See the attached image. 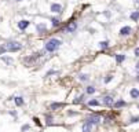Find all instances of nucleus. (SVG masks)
Returning <instances> with one entry per match:
<instances>
[{
  "label": "nucleus",
  "mask_w": 139,
  "mask_h": 132,
  "mask_svg": "<svg viewBox=\"0 0 139 132\" xmlns=\"http://www.w3.org/2000/svg\"><path fill=\"white\" fill-rule=\"evenodd\" d=\"M131 32H132V29L129 28V26H124V28L120 29V35L121 36H128Z\"/></svg>",
  "instance_id": "obj_8"
},
{
  "label": "nucleus",
  "mask_w": 139,
  "mask_h": 132,
  "mask_svg": "<svg viewBox=\"0 0 139 132\" xmlns=\"http://www.w3.org/2000/svg\"><path fill=\"white\" fill-rule=\"evenodd\" d=\"M129 94H131V96L134 98V99H138V98H139V90H136V88H132Z\"/></svg>",
  "instance_id": "obj_10"
},
{
  "label": "nucleus",
  "mask_w": 139,
  "mask_h": 132,
  "mask_svg": "<svg viewBox=\"0 0 139 132\" xmlns=\"http://www.w3.org/2000/svg\"><path fill=\"white\" fill-rule=\"evenodd\" d=\"M123 106H125V102L124 101H117L114 103V107L116 109H120V107H123Z\"/></svg>",
  "instance_id": "obj_14"
},
{
  "label": "nucleus",
  "mask_w": 139,
  "mask_h": 132,
  "mask_svg": "<svg viewBox=\"0 0 139 132\" xmlns=\"http://www.w3.org/2000/svg\"><path fill=\"white\" fill-rule=\"evenodd\" d=\"M22 48V44L19 41H8L0 47V52H17Z\"/></svg>",
  "instance_id": "obj_1"
},
{
  "label": "nucleus",
  "mask_w": 139,
  "mask_h": 132,
  "mask_svg": "<svg viewBox=\"0 0 139 132\" xmlns=\"http://www.w3.org/2000/svg\"><path fill=\"white\" fill-rule=\"evenodd\" d=\"M114 103H116L114 99H113L111 96H109V95L103 98V105H105V106H108V107H113V106H114Z\"/></svg>",
  "instance_id": "obj_4"
},
{
  "label": "nucleus",
  "mask_w": 139,
  "mask_h": 132,
  "mask_svg": "<svg viewBox=\"0 0 139 132\" xmlns=\"http://www.w3.org/2000/svg\"><path fill=\"white\" fill-rule=\"evenodd\" d=\"M26 129H29V125H24L22 127V131H26Z\"/></svg>",
  "instance_id": "obj_28"
},
{
  "label": "nucleus",
  "mask_w": 139,
  "mask_h": 132,
  "mask_svg": "<svg viewBox=\"0 0 139 132\" xmlns=\"http://www.w3.org/2000/svg\"><path fill=\"white\" fill-rule=\"evenodd\" d=\"M124 59H125V55H123V54H117V55H116V61H117V63H121Z\"/></svg>",
  "instance_id": "obj_13"
},
{
  "label": "nucleus",
  "mask_w": 139,
  "mask_h": 132,
  "mask_svg": "<svg viewBox=\"0 0 139 132\" xmlns=\"http://www.w3.org/2000/svg\"><path fill=\"white\" fill-rule=\"evenodd\" d=\"M131 19H132V21H138V19H139V11L132 13V14H131Z\"/></svg>",
  "instance_id": "obj_15"
},
{
  "label": "nucleus",
  "mask_w": 139,
  "mask_h": 132,
  "mask_svg": "<svg viewBox=\"0 0 139 132\" xmlns=\"http://www.w3.org/2000/svg\"><path fill=\"white\" fill-rule=\"evenodd\" d=\"M136 80H138V81H139V74H138V76H136Z\"/></svg>",
  "instance_id": "obj_30"
},
{
  "label": "nucleus",
  "mask_w": 139,
  "mask_h": 132,
  "mask_svg": "<svg viewBox=\"0 0 139 132\" xmlns=\"http://www.w3.org/2000/svg\"><path fill=\"white\" fill-rule=\"evenodd\" d=\"M99 44H101V48H102V50H106V48L109 47V43H108V41H101Z\"/></svg>",
  "instance_id": "obj_18"
},
{
  "label": "nucleus",
  "mask_w": 139,
  "mask_h": 132,
  "mask_svg": "<svg viewBox=\"0 0 139 132\" xmlns=\"http://www.w3.org/2000/svg\"><path fill=\"white\" fill-rule=\"evenodd\" d=\"M29 24H30L29 21H26V19H22V21L18 22V28L21 29V30H25V29L29 26Z\"/></svg>",
  "instance_id": "obj_6"
},
{
  "label": "nucleus",
  "mask_w": 139,
  "mask_h": 132,
  "mask_svg": "<svg viewBox=\"0 0 139 132\" xmlns=\"http://www.w3.org/2000/svg\"><path fill=\"white\" fill-rule=\"evenodd\" d=\"M138 3H139V0H138Z\"/></svg>",
  "instance_id": "obj_32"
},
{
  "label": "nucleus",
  "mask_w": 139,
  "mask_h": 132,
  "mask_svg": "<svg viewBox=\"0 0 139 132\" xmlns=\"http://www.w3.org/2000/svg\"><path fill=\"white\" fill-rule=\"evenodd\" d=\"M80 80L81 81H88V74H80Z\"/></svg>",
  "instance_id": "obj_21"
},
{
  "label": "nucleus",
  "mask_w": 139,
  "mask_h": 132,
  "mask_svg": "<svg viewBox=\"0 0 139 132\" xmlns=\"http://www.w3.org/2000/svg\"><path fill=\"white\" fill-rule=\"evenodd\" d=\"M88 106H99V102L95 101V99H92V101L88 102Z\"/></svg>",
  "instance_id": "obj_17"
},
{
  "label": "nucleus",
  "mask_w": 139,
  "mask_h": 132,
  "mask_svg": "<svg viewBox=\"0 0 139 132\" xmlns=\"http://www.w3.org/2000/svg\"><path fill=\"white\" fill-rule=\"evenodd\" d=\"M17 1H21V0H17Z\"/></svg>",
  "instance_id": "obj_31"
},
{
  "label": "nucleus",
  "mask_w": 139,
  "mask_h": 132,
  "mask_svg": "<svg viewBox=\"0 0 139 132\" xmlns=\"http://www.w3.org/2000/svg\"><path fill=\"white\" fill-rule=\"evenodd\" d=\"M59 107H62V103H52V105H51V109H52V110L59 109Z\"/></svg>",
  "instance_id": "obj_19"
},
{
  "label": "nucleus",
  "mask_w": 139,
  "mask_h": 132,
  "mask_svg": "<svg viewBox=\"0 0 139 132\" xmlns=\"http://www.w3.org/2000/svg\"><path fill=\"white\" fill-rule=\"evenodd\" d=\"M135 56H139V47L135 50Z\"/></svg>",
  "instance_id": "obj_29"
},
{
  "label": "nucleus",
  "mask_w": 139,
  "mask_h": 132,
  "mask_svg": "<svg viewBox=\"0 0 139 132\" xmlns=\"http://www.w3.org/2000/svg\"><path fill=\"white\" fill-rule=\"evenodd\" d=\"M110 80H111V76H108L106 79H105V83H109Z\"/></svg>",
  "instance_id": "obj_25"
},
{
  "label": "nucleus",
  "mask_w": 139,
  "mask_h": 132,
  "mask_svg": "<svg viewBox=\"0 0 139 132\" xmlns=\"http://www.w3.org/2000/svg\"><path fill=\"white\" fill-rule=\"evenodd\" d=\"M45 120H47V124H51V116H45Z\"/></svg>",
  "instance_id": "obj_24"
},
{
  "label": "nucleus",
  "mask_w": 139,
  "mask_h": 132,
  "mask_svg": "<svg viewBox=\"0 0 139 132\" xmlns=\"http://www.w3.org/2000/svg\"><path fill=\"white\" fill-rule=\"evenodd\" d=\"M52 26H59V19H56V18H52Z\"/></svg>",
  "instance_id": "obj_20"
},
{
  "label": "nucleus",
  "mask_w": 139,
  "mask_h": 132,
  "mask_svg": "<svg viewBox=\"0 0 139 132\" xmlns=\"http://www.w3.org/2000/svg\"><path fill=\"white\" fill-rule=\"evenodd\" d=\"M1 61H4V62L7 63V65H11V63H13V59H11V58H7V56H1Z\"/></svg>",
  "instance_id": "obj_16"
},
{
  "label": "nucleus",
  "mask_w": 139,
  "mask_h": 132,
  "mask_svg": "<svg viewBox=\"0 0 139 132\" xmlns=\"http://www.w3.org/2000/svg\"><path fill=\"white\" fill-rule=\"evenodd\" d=\"M135 69H136V73H138V74H139V62H138V63H136V66H135Z\"/></svg>",
  "instance_id": "obj_27"
},
{
  "label": "nucleus",
  "mask_w": 139,
  "mask_h": 132,
  "mask_svg": "<svg viewBox=\"0 0 139 132\" xmlns=\"http://www.w3.org/2000/svg\"><path fill=\"white\" fill-rule=\"evenodd\" d=\"M14 101H15V105H17V106H22V105H24V99H22L21 96L14 98Z\"/></svg>",
  "instance_id": "obj_12"
},
{
  "label": "nucleus",
  "mask_w": 139,
  "mask_h": 132,
  "mask_svg": "<svg viewBox=\"0 0 139 132\" xmlns=\"http://www.w3.org/2000/svg\"><path fill=\"white\" fill-rule=\"evenodd\" d=\"M87 122H90V124L92 125H98L99 122H101V116L98 114H91L87 117Z\"/></svg>",
  "instance_id": "obj_3"
},
{
  "label": "nucleus",
  "mask_w": 139,
  "mask_h": 132,
  "mask_svg": "<svg viewBox=\"0 0 139 132\" xmlns=\"http://www.w3.org/2000/svg\"><path fill=\"white\" fill-rule=\"evenodd\" d=\"M36 29H37L39 32H40V33H42V32H44V30H47V26H45L44 24H39L37 26H36Z\"/></svg>",
  "instance_id": "obj_11"
},
{
  "label": "nucleus",
  "mask_w": 139,
  "mask_h": 132,
  "mask_svg": "<svg viewBox=\"0 0 139 132\" xmlns=\"http://www.w3.org/2000/svg\"><path fill=\"white\" fill-rule=\"evenodd\" d=\"M51 11L52 13H61L62 11V6L61 4H58V3H54V4H51Z\"/></svg>",
  "instance_id": "obj_7"
},
{
  "label": "nucleus",
  "mask_w": 139,
  "mask_h": 132,
  "mask_svg": "<svg viewBox=\"0 0 139 132\" xmlns=\"http://www.w3.org/2000/svg\"><path fill=\"white\" fill-rule=\"evenodd\" d=\"M138 121H139V117H135V118H132L131 122H138Z\"/></svg>",
  "instance_id": "obj_26"
},
{
  "label": "nucleus",
  "mask_w": 139,
  "mask_h": 132,
  "mask_svg": "<svg viewBox=\"0 0 139 132\" xmlns=\"http://www.w3.org/2000/svg\"><path fill=\"white\" fill-rule=\"evenodd\" d=\"M83 99H84V96L81 95V96L76 98V101H74V103H81V102H83Z\"/></svg>",
  "instance_id": "obj_23"
},
{
  "label": "nucleus",
  "mask_w": 139,
  "mask_h": 132,
  "mask_svg": "<svg viewBox=\"0 0 139 132\" xmlns=\"http://www.w3.org/2000/svg\"><path fill=\"white\" fill-rule=\"evenodd\" d=\"M138 107H139V105H138Z\"/></svg>",
  "instance_id": "obj_33"
},
{
  "label": "nucleus",
  "mask_w": 139,
  "mask_h": 132,
  "mask_svg": "<svg viewBox=\"0 0 139 132\" xmlns=\"http://www.w3.org/2000/svg\"><path fill=\"white\" fill-rule=\"evenodd\" d=\"M94 92H95L94 87H87V94H94Z\"/></svg>",
  "instance_id": "obj_22"
},
{
  "label": "nucleus",
  "mask_w": 139,
  "mask_h": 132,
  "mask_svg": "<svg viewBox=\"0 0 139 132\" xmlns=\"http://www.w3.org/2000/svg\"><path fill=\"white\" fill-rule=\"evenodd\" d=\"M76 29H77V24H76V22H69V24H68V26H66V30L69 32V33L76 32Z\"/></svg>",
  "instance_id": "obj_5"
},
{
  "label": "nucleus",
  "mask_w": 139,
  "mask_h": 132,
  "mask_svg": "<svg viewBox=\"0 0 139 132\" xmlns=\"http://www.w3.org/2000/svg\"><path fill=\"white\" fill-rule=\"evenodd\" d=\"M91 127H92V124H90V122H84L83 127H81V131L83 132H91Z\"/></svg>",
  "instance_id": "obj_9"
},
{
  "label": "nucleus",
  "mask_w": 139,
  "mask_h": 132,
  "mask_svg": "<svg viewBox=\"0 0 139 132\" xmlns=\"http://www.w3.org/2000/svg\"><path fill=\"white\" fill-rule=\"evenodd\" d=\"M59 45H61V40H58V39H50L48 41L45 43V51L54 52L55 50L59 48Z\"/></svg>",
  "instance_id": "obj_2"
}]
</instances>
